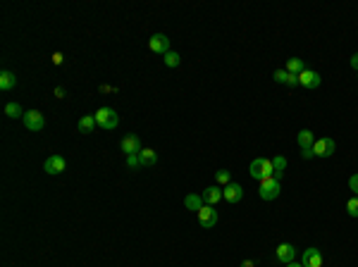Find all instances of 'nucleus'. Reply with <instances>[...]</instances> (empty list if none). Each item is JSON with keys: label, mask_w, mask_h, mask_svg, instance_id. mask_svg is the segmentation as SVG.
I'll list each match as a JSON object with an SVG mask.
<instances>
[{"label": "nucleus", "mask_w": 358, "mask_h": 267, "mask_svg": "<svg viewBox=\"0 0 358 267\" xmlns=\"http://www.w3.org/2000/svg\"><path fill=\"white\" fill-rule=\"evenodd\" d=\"M351 67H353V69H356V72H358V53H356V55H353V57H351Z\"/></svg>", "instance_id": "32"}, {"label": "nucleus", "mask_w": 358, "mask_h": 267, "mask_svg": "<svg viewBox=\"0 0 358 267\" xmlns=\"http://www.w3.org/2000/svg\"><path fill=\"white\" fill-rule=\"evenodd\" d=\"M287 267H303V265H296V262H289V265Z\"/></svg>", "instance_id": "34"}, {"label": "nucleus", "mask_w": 358, "mask_h": 267, "mask_svg": "<svg viewBox=\"0 0 358 267\" xmlns=\"http://www.w3.org/2000/svg\"><path fill=\"white\" fill-rule=\"evenodd\" d=\"M101 91H103V93H115L117 88H115V86H101Z\"/></svg>", "instance_id": "30"}, {"label": "nucleus", "mask_w": 358, "mask_h": 267, "mask_svg": "<svg viewBox=\"0 0 358 267\" xmlns=\"http://www.w3.org/2000/svg\"><path fill=\"white\" fill-rule=\"evenodd\" d=\"M163 60H165V65H167V67H179V62H182L179 53H175V50H170V53H167V55L163 57Z\"/></svg>", "instance_id": "24"}, {"label": "nucleus", "mask_w": 358, "mask_h": 267, "mask_svg": "<svg viewBox=\"0 0 358 267\" xmlns=\"http://www.w3.org/2000/svg\"><path fill=\"white\" fill-rule=\"evenodd\" d=\"M248 172H251V176L258 179V182H260V179H265V176H272V160H267V157H258V160L251 162Z\"/></svg>", "instance_id": "2"}, {"label": "nucleus", "mask_w": 358, "mask_h": 267, "mask_svg": "<svg viewBox=\"0 0 358 267\" xmlns=\"http://www.w3.org/2000/svg\"><path fill=\"white\" fill-rule=\"evenodd\" d=\"M346 212H349L351 217H358V196H353V198L346 203Z\"/></svg>", "instance_id": "26"}, {"label": "nucleus", "mask_w": 358, "mask_h": 267, "mask_svg": "<svg viewBox=\"0 0 358 267\" xmlns=\"http://www.w3.org/2000/svg\"><path fill=\"white\" fill-rule=\"evenodd\" d=\"M349 189H351V191H353V194L358 196V174H353V176L349 179Z\"/></svg>", "instance_id": "28"}, {"label": "nucleus", "mask_w": 358, "mask_h": 267, "mask_svg": "<svg viewBox=\"0 0 358 267\" xmlns=\"http://www.w3.org/2000/svg\"><path fill=\"white\" fill-rule=\"evenodd\" d=\"M334 138H315V143H313V157H330L334 153Z\"/></svg>", "instance_id": "4"}, {"label": "nucleus", "mask_w": 358, "mask_h": 267, "mask_svg": "<svg viewBox=\"0 0 358 267\" xmlns=\"http://www.w3.org/2000/svg\"><path fill=\"white\" fill-rule=\"evenodd\" d=\"M64 167H67V162H64L62 155H50L43 162V169H46V174H62Z\"/></svg>", "instance_id": "9"}, {"label": "nucleus", "mask_w": 358, "mask_h": 267, "mask_svg": "<svg viewBox=\"0 0 358 267\" xmlns=\"http://www.w3.org/2000/svg\"><path fill=\"white\" fill-rule=\"evenodd\" d=\"M127 167H129V169H138V167H141V160H138V155H127Z\"/></svg>", "instance_id": "27"}, {"label": "nucleus", "mask_w": 358, "mask_h": 267, "mask_svg": "<svg viewBox=\"0 0 358 267\" xmlns=\"http://www.w3.org/2000/svg\"><path fill=\"white\" fill-rule=\"evenodd\" d=\"M196 217H198V224L203 229H212L218 224V210H212V205H203L201 210L196 212Z\"/></svg>", "instance_id": "5"}, {"label": "nucleus", "mask_w": 358, "mask_h": 267, "mask_svg": "<svg viewBox=\"0 0 358 267\" xmlns=\"http://www.w3.org/2000/svg\"><path fill=\"white\" fill-rule=\"evenodd\" d=\"M55 98H64V88H62V86H57V88H55Z\"/></svg>", "instance_id": "31"}, {"label": "nucleus", "mask_w": 358, "mask_h": 267, "mask_svg": "<svg viewBox=\"0 0 358 267\" xmlns=\"http://www.w3.org/2000/svg\"><path fill=\"white\" fill-rule=\"evenodd\" d=\"M96 127H98V122H96V117H93V115H84L82 120H79V124H77L79 134H91Z\"/></svg>", "instance_id": "17"}, {"label": "nucleus", "mask_w": 358, "mask_h": 267, "mask_svg": "<svg viewBox=\"0 0 358 267\" xmlns=\"http://www.w3.org/2000/svg\"><path fill=\"white\" fill-rule=\"evenodd\" d=\"M241 267H256V262H253V260H244V262H241Z\"/></svg>", "instance_id": "33"}, {"label": "nucleus", "mask_w": 358, "mask_h": 267, "mask_svg": "<svg viewBox=\"0 0 358 267\" xmlns=\"http://www.w3.org/2000/svg\"><path fill=\"white\" fill-rule=\"evenodd\" d=\"M138 160H141V167H151L158 162V153L153 148H141V153H138Z\"/></svg>", "instance_id": "18"}, {"label": "nucleus", "mask_w": 358, "mask_h": 267, "mask_svg": "<svg viewBox=\"0 0 358 267\" xmlns=\"http://www.w3.org/2000/svg\"><path fill=\"white\" fill-rule=\"evenodd\" d=\"M201 198H203L205 205H215V203L222 201V189L220 186H208V189L201 194Z\"/></svg>", "instance_id": "14"}, {"label": "nucleus", "mask_w": 358, "mask_h": 267, "mask_svg": "<svg viewBox=\"0 0 358 267\" xmlns=\"http://www.w3.org/2000/svg\"><path fill=\"white\" fill-rule=\"evenodd\" d=\"M62 60H64L62 53H53V65H62Z\"/></svg>", "instance_id": "29"}, {"label": "nucleus", "mask_w": 358, "mask_h": 267, "mask_svg": "<svg viewBox=\"0 0 358 267\" xmlns=\"http://www.w3.org/2000/svg\"><path fill=\"white\" fill-rule=\"evenodd\" d=\"M222 198H225L227 203H239L241 198H244V189L232 182V184H227L225 189H222Z\"/></svg>", "instance_id": "12"}, {"label": "nucleus", "mask_w": 358, "mask_h": 267, "mask_svg": "<svg viewBox=\"0 0 358 267\" xmlns=\"http://www.w3.org/2000/svg\"><path fill=\"white\" fill-rule=\"evenodd\" d=\"M272 79H275L277 83H289V79H292V74L287 72V69H275V74H272Z\"/></svg>", "instance_id": "25"}, {"label": "nucleus", "mask_w": 358, "mask_h": 267, "mask_svg": "<svg viewBox=\"0 0 358 267\" xmlns=\"http://www.w3.org/2000/svg\"><path fill=\"white\" fill-rule=\"evenodd\" d=\"M148 48L158 53V55H167L170 53V38L165 34H153V36L148 38Z\"/></svg>", "instance_id": "7"}, {"label": "nucleus", "mask_w": 358, "mask_h": 267, "mask_svg": "<svg viewBox=\"0 0 358 267\" xmlns=\"http://www.w3.org/2000/svg\"><path fill=\"white\" fill-rule=\"evenodd\" d=\"M22 122H24V127H27L29 131H41L43 127H46V120H43V115H41L38 110H29V112H24Z\"/></svg>", "instance_id": "6"}, {"label": "nucleus", "mask_w": 358, "mask_h": 267, "mask_svg": "<svg viewBox=\"0 0 358 267\" xmlns=\"http://www.w3.org/2000/svg\"><path fill=\"white\" fill-rule=\"evenodd\" d=\"M15 86H17V76H15V72L3 69V72H0V91H12Z\"/></svg>", "instance_id": "15"}, {"label": "nucleus", "mask_w": 358, "mask_h": 267, "mask_svg": "<svg viewBox=\"0 0 358 267\" xmlns=\"http://www.w3.org/2000/svg\"><path fill=\"white\" fill-rule=\"evenodd\" d=\"M299 86H303V88H318L320 86V74L315 72V69H303L301 74H299Z\"/></svg>", "instance_id": "8"}, {"label": "nucleus", "mask_w": 358, "mask_h": 267, "mask_svg": "<svg viewBox=\"0 0 358 267\" xmlns=\"http://www.w3.org/2000/svg\"><path fill=\"white\" fill-rule=\"evenodd\" d=\"M122 153H127V155H138L141 153V141H138L136 134H129V136L122 138Z\"/></svg>", "instance_id": "10"}, {"label": "nucleus", "mask_w": 358, "mask_h": 267, "mask_svg": "<svg viewBox=\"0 0 358 267\" xmlns=\"http://www.w3.org/2000/svg\"><path fill=\"white\" fill-rule=\"evenodd\" d=\"M294 258H296V248L292 243H279V246H277V260H279V262L289 265V262H294Z\"/></svg>", "instance_id": "13"}, {"label": "nucleus", "mask_w": 358, "mask_h": 267, "mask_svg": "<svg viewBox=\"0 0 358 267\" xmlns=\"http://www.w3.org/2000/svg\"><path fill=\"white\" fill-rule=\"evenodd\" d=\"M5 115H8L10 120H17V117H24V112H22V108H19L17 103H8V105H5Z\"/></svg>", "instance_id": "22"}, {"label": "nucleus", "mask_w": 358, "mask_h": 267, "mask_svg": "<svg viewBox=\"0 0 358 267\" xmlns=\"http://www.w3.org/2000/svg\"><path fill=\"white\" fill-rule=\"evenodd\" d=\"M93 117H96V122H98V127H101V129H105V131H112L115 129V127H117V112L112 110V108H101V110L96 112V115H93Z\"/></svg>", "instance_id": "3"}, {"label": "nucleus", "mask_w": 358, "mask_h": 267, "mask_svg": "<svg viewBox=\"0 0 358 267\" xmlns=\"http://www.w3.org/2000/svg\"><path fill=\"white\" fill-rule=\"evenodd\" d=\"M282 191V182L275 179V176H265V179H260V189H258V194L263 201H275L277 196Z\"/></svg>", "instance_id": "1"}, {"label": "nucleus", "mask_w": 358, "mask_h": 267, "mask_svg": "<svg viewBox=\"0 0 358 267\" xmlns=\"http://www.w3.org/2000/svg\"><path fill=\"white\" fill-rule=\"evenodd\" d=\"M301 265L303 267H322V255L318 248H306L301 255Z\"/></svg>", "instance_id": "11"}, {"label": "nucleus", "mask_w": 358, "mask_h": 267, "mask_svg": "<svg viewBox=\"0 0 358 267\" xmlns=\"http://www.w3.org/2000/svg\"><path fill=\"white\" fill-rule=\"evenodd\" d=\"M284 169H287V160H284V157H282V155H275V157H272V176L282 182V174H284Z\"/></svg>", "instance_id": "20"}, {"label": "nucleus", "mask_w": 358, "mask_h": 267, "mask_svg": "<svg viewBox=\"0 0 358 267\" xmlns=\"http://www.w3.org/2000/svg\"><path fill=\"white\" fill-rule=\"evenodd\" d=\"M203 205H205V203H203V198H201V194H189L186 196V198H184V208H186V210H193V212H198L203 208Z\"/></svg>", "instance_id": "19"}, {"label": "nucleus", "mask_w": 358, "mask_h": 267, "mask_svg": "<svg viewBox=\"0 0 358 267\" xmlns=\"http://www.w3.org/2000/svg\"><path fill=\"white\" fill-rule=\"evenodd\" d=\"M303 69H306V62H303V60H299V57H289V60H287V72L289 74H296V76H299Z\"/></svg>", "instance_id": "21"}, {"label": "nucleus", "mask_w": 358, "mask_h": 267, "mask_svg": "<svg viewBox=\"0 0 358 267\" xmlns=\"http://www.w3.org/2000/svg\"><path fill=\"white\" fill-rule=\"evenodd\" d=\"M215 182L220 186H227V184H232V174L227 169H218V172H215Z\"/></svg>", "instance_id": "23"}, {"label": "nucleus", "mask_w": 358, "mask_h": 267, "mask_svg": "<svg viewBox=\"0 0 358 267\" xmlns=\"http://www.w3.org/2000/svg\"><path fill=\"white\" fill-rule=\"evenodd\" d=\"M296 143L301 146V150H313V143H315V136H313L311 129H301L299 136H296Z\"/></svg>", "instance_id": "16"}]
</instances>
